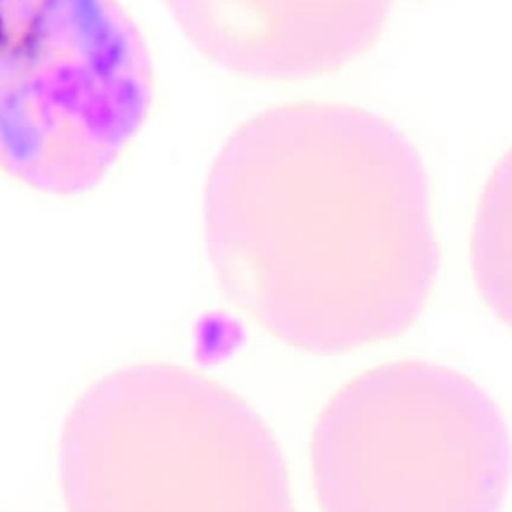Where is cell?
Returning <instances> with one entry per match:
<instances>
[{"instance_id": "cell-1", "label": "cell", "mask_w": 512, "mask_h": 512, "mask_svg": "<svg viewBox=\"0 0 512 512\" xmlns=\"http://www.w3.org/2000/svg\"><path fill=\"white\" fill-rule=\"evenodd\" d=\"M203 221L228 303L306 354L403 336L438 280L423 158L357 105L288 102L242 123L213 159Z\"/></svg>"}, {"instance_id": "cell-2", "label": "cell", "mask_w": 512, "mask_h": 512, "mask_svg": "<svg viewBox=\"0 0 512 512\" xmlns=\"http://www.w3.org/2000/svg\"><path fill=\"white\" fill-rule=\"evenodd\" d=\"M68 512H297L261 415L191 367L140 363L93 382L66 415Z\"/></svg>"}, {"instance_id": "cell-3", "label": "cell", "mask_w": 512, "mask_h": 512, "mask_svg": "<svg viewBox=\"0 0 512 512\" xmlns=\"http://www.w3.org/2000/svg\"><path fill=\"white\" fill-rule=\"evenodd\" d=\"M153 99L152 53L120 0H0V174L12 182L95 191Z\"/></svg>"}, {"instance_id": "cell-4", "label": "cell", "mask_w": 512, "mask_h": 512, "mask_svg": "<svg viewBox=\"0 0 512 512\" xmlns=\"http://www.w3.org/2000/svg\"><path fill=\"white\" fill-rule=\"evenodd\" d=\"M310 466L322 512H502L512 438L474 379L433 361H391L328 400Z\"/></svg>"}, {"instance_id": "cell-5", "label": "cell", "mask_w": 512, "mask_h": 512, "mask_svg": "<svg viewBox=\"0 0 512 512\" xmlns=\"http://www.w3.org/2000/svg\"><path fill=\"white\" fill-rule=\"evenodd\" d=\"M164 2L186 39L219 68L262 83H300L366 56L396 0Z\"/></svg>"}, {"instance_id": "cell-6", "label": "cell", "mask_w": 512, "mask_h": 512, "mask_svg": "<svg viewBox=\"0 0 512 512\" xmlns=\"http://www.w3.org/2000/svg\"><path fill=\"white\" fill-rule=\"evenodd\" d=\"M469 265L484 306L512 331V146L481 191L469 240Z\"/></svg>"}]
</instances>
